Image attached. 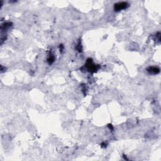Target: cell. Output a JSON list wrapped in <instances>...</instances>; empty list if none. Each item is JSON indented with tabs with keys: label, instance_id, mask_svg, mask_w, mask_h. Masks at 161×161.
I'll return each mask as SVG.
<instances>
[{
	"label": "cell",
	"instance_id": "cell-1",
	"mask_svg": "<svg viewBox=\"0 0 161 161\" xmlns=\"http://www.w3.org/2000/svg\"><path fill=\"white\" fill-rule=\"evenodd\" d=\"M128 3H125V2H122V3H116L115 4L114 8L116 11H120L122 9H125L127 8V7L128 6Z\"/></svg>",
	"mask_w": 161,
	"mask_h": 161
},
{
	"label": "cell",
	"instance_id": "cell-2",
	"mask_svg": "<svg viewBox=\"0 0 161 161\" xmlns=\"http://www.w3.org/2000/svg\"><path fill=\"white\" fill-rule=\"evenodd\" d=\"M148 72H149L151 74H157V73H159V69L157 68H155V67H150L148 69Z\"/></svg>",
	"mask_w": 161,
	"mask_h": 161
}]
</instances>
